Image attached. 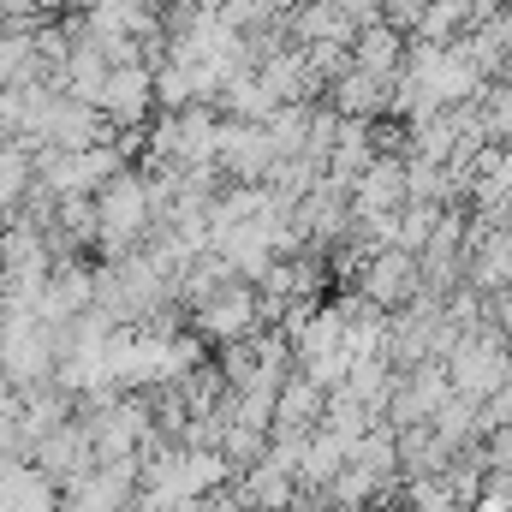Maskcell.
<instances>
[{
    "mask_svg": "<svg viewBox=\"0 0 512 512\" xmlns=\"http://www.w3.org/2000/svg\"><path fill=\"white\" fill-rule=\"evenodd\" d=\"M149 179H137V173H114L102 191H96V239L108 245V251H131L137 245V233L149 227Z\"/></svg>",
    "mask_w": 512,
    "mask_h": 512,
    "instance_id": "6da1fadb",
    "label": "cell"
},
{
    "mask_svg": "<svg viewBox=\"0 0 512 512\" xmlns=\"http://www.w3.org/2000/svg\"><path fill=\"white\" fill-rule=\"evenodd\" d=\"M54 370V340H48V328L36 322V316H0V376L18 387L42 382Z\"/></svg>",
    "mask_w": 512,
    "mask_h": 512,
    "instance_id": "7a4b0ae2",
    "label": "cell"
},
{
    "mask_svg": "<svg viewBox=\"0 0 512 512\" xmlns=\"http://www.w3.org/2000/svg\"><path fill=\"white\" fill-rule=\"evenodd\" d=\"M96 108H102L114 126H143V120H149V108H155V72H149L143 60L114 66V72H108V84H102V96H96Z\"/></svg>",
    "mask_w": 512,
    "mask_h": 512,
    "instance_id": "3957f363",
    "label": "cell"
},
{
    "mask_svg": "<svg viewBox=\"0 0 512 512\" xmlns=\"http://www.w3.org/2000/svg\"><path fill=\"white\" fill-rule=\"evenodd\" d=\"M405 203V161L399 155H376L358 179H352V221H376V215H393Z\"/></svg>",
    "mask_w": 512,
    "mask_h": 512,
    "instance_id": "277c9868",
    "label": "cell"
},
{
    "mask_svg": "<svg viewBox=\"0 0 512 512\" xmlns=\"http://www.w3.org/2000/svg\"><path fill=\"white\" fill-rule=\"evenodd\" d=\"M215 161H227L245 185H268V173L280 167V155H274V143H268L262 126H221V137H215Z\"/></svg>",
    "mask_w": 512,
    "mask_h": 512,
    "instance_id": "5b68a950",
    "label": "cell"
},
{
    "mask_svg": "<svg viewBox=\"0 0 512 512\" xmlns=\"http://www.w3.org/2000/svg\"><path fill=\"white\" fill-rule=\"evenodd\" d=\"M411 286H417V256H405V251L370 256V268H364V298L370 304H399Z\"/></svg>",
    "mask_w": 512,
    "mask_h": 512,
    "instance_id": "8992f818",
    "label": "cell"
},
{
    "mask_svg": "<svg viewBox=\"0 0 512 512\" xmlns=\"http://www.w3.org/2000/svg\"><path fill=\"white\" fill-rule=\"evenodd\" d=\"M471 18H477V0H429L417 18V36H423V48H453V36Z\"/></svg>",
    "mask_w": 512,
    "mask_h": 512,
    "instance_id": "52a82bcc",
    "label": "cell"
},
{
    "mask_svg": "<svg viewBox=\"0 0 512 512\" xmlns=\"http://www.w3.org/2000/svg\"><path fill=\"white\" fill-rule=\"evenodd\" d=\"M334 96H340V114H346V120H364V126H370V114L393 96V78H370V72L352 66V72L334 84Z\"/></svg>",
    "mask_w": 512,
    "mask_h": 512,
    "instance_id": "ba28073f",
    "label": "cell"
},
{
    "mask_svg": "<svg viewBox=\"0 0 512 512\" xmlns=\"http://www.w3.org/2000/svg\"><path fill=\"white\" fill-rule=\"evenodd\" d=\"M251 322H256V298L245 292V286H227L221 298H209V304H203V328H209V334H221V340L245 334Z\"/></svg>",
    "mask_w": 512,
    "mask_h": 512,
    "instance_id": "9c48e42d",
    "label": "cell"
},
{
    "mask_svg": "<svg viewBox=\"0 0 512 512\" xmlns=\"http://www.w3.org/2000/svg\"><path fill=\"white\" fill-rule=\"evenodd\" d=\"M24 179H30V161H24V149H6L0 143V209L24 191Z\"/></svg>",
    "mask_w": 512,
    "mask_h": 512,
    "instance_id": "30bf717a",
    "label": "cell"
}]
</instances>
